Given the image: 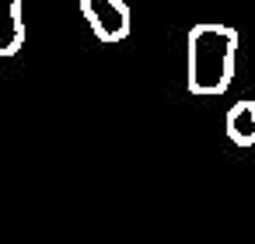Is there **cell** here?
Segmentation results:
<instances>
[{"mask_svg": "<svg viewBox=\"0 0 255 244\" xmlns=\"http://www.w3.org/2000/svg\"><path fill=\"white\" fill-rule=\"evenodd\" d=\"M189 67L185 84L199 98H217L234 81V56H238V32L231 25H192L185 39Z\"/></svg>", "mask_w": 255, "mask_h": 244, "instance_id": "obj_1", "label": "cell"}, {"mask_svg": "<svg viewBox=\"0 0 255 244\" xmlns=\"http://www.w3.org/2000/svg\"><path fill=\"white\" fill-rule=\"evenodd\" d=\"M81 14L102 42H123L133 28L126 0H81Z\"/></svg>", "mask_w": 255, "mask_h": 244, "instance_id": "obj_2", "label": "cell"}, {"mask_svg": "<svg viewBox=\"0 0 255 244\" xmlns=\"http://www.w3.org/2000/svg\"><path fill=\"white\" fill-rule=\"evenodd\" d=\"M25 46L21 0H0V56H18Z\"/></svg>", "mask_w": 255, "mask_h": 244, "instance_id": "obj_3", "label": "cell"}, {"mask_svg": "<svg viewBox=\"0 0 255 244\" xmlns=\"http://www.w3.org/2000/svg\"><path fill=\"white\" fill-rule=\"evenodd\" d=\"M227 140L234 147H255V101L252 98H241L227 108Z\"/></svg>", "mask_w": 255, "mask_h": 244, "instance_id": "obj_4", "label": "cell"}]
</instances>
